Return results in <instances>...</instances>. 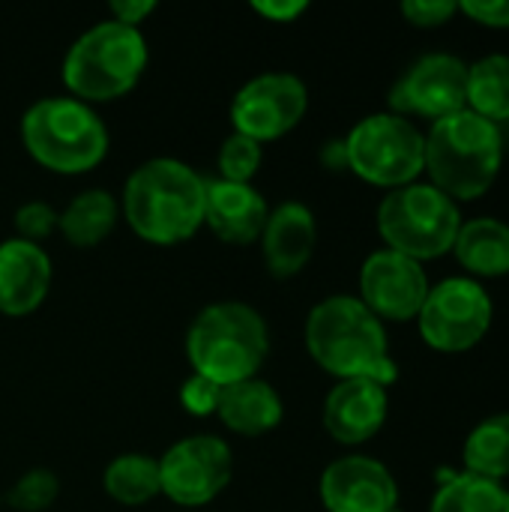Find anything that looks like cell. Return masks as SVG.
Wrapping results in <instances>:
<instances>
[{
  "label": "cell",
  "instance_id": "1",
  "mask_svg": "<svg viewBox=\"0 0 509 512\" xmlns=\"http://www.w3.org/2000/svg\"><path fill=\"white\" fill-rule=\"evenodd\" d=\"M303 339L309 357L339 381L369 378L390 387L399 378L384 321L372 315L360 297L333 294L315 303L306 315Z\"/></svg>",
  "mask_w": 509,
  "mask_h": 512
},
{
  "label": "cell",
  "instance_id": "2",
  "mask_svg": "<svg viewBox=\"0 0 509 512\" xmlns=\"http://www.w3.org/2000/svg\"><path fill=\"white\" fill-rule=\"evenodd\" d=\"M204 195L207 177L174 156H156L126 177L120 210L141 240L177 246L204 225Z\"/></svg>",
  "mask_w": 509,
  "mask_h": 512
},
{
  "label": "cell",
  "instance_id": "3",
  "mask_svg": "<svg viewBox=\"0 0 509 512\" xmlns=\"http://www.w3.org/2000/svg\"><path fill=\"white\" fill-rule=\"evenodd\" d=\"M267 354V321L255 306L240 300L204 306L186 330V360L192 372L219 387L258 378Z\"/></svg>",
  "mask_w": 509,
  "mask_h": 512
},
{
  "label": "cell",
  "instance_id": "4",
  "mask_svg": "<svg viewBox=\"0 0 509 512\" xmlns=\"http://www.w3.org/2000/svg\"><path fill=\"white\" fill-rule=\"evenodd\" d=\"M504 165V135L498 123L471 108L441 117L426 132L429 183L459 201H474L492 189Z\"/></svg>",
  "mask_w": 509,
  "mask_h": 512
},
{
  "label": "cell",
  "instance_id": "5",
  "mask_svg": "<svg viewBox=\"0 0 509 512\" xmlns=\"http://www.w3.org/2000/svg\"><path fill=\"white\" fill-rule=\"evenodd\" d=\"M150 60L141 27L120 24L114 18L90 24L63 54L66 90L93 105L126 96L144 75Z\"/></svg>",
  "mask_w": 509,
  "mask_h": 512
},
{
  "label": "cell",
  "instance_id": "6",
  "mask_svg": "<svg viewBox=\"0 0 509 512\" xmlns=\"http://www.w3.org/2000/svg\"><path fill=\"white\" fill-rule=\"evenodd\" d=\"M21 144L48 171L84 174L108 153V126L75 96H42L21 114Z\"/></svg>",
  "mask_w": 509,
  "mask_h": 512
},
{
  "label": "cell",
  "instance_id": "7",
  "mask_svg": "<svg viewBox=\"0 0 509 512\" xmlns=\"http://www.w3.org/2000/svg\"><path fill=\"white\" fill-rule=\"evenodd\" d=\"M378 234L387 249L414 261H432L453 252L462 228L459 204L432 183H408L390 189L378 204Z\"/></svg>",
  "mask_w": 509,
  "mask_h": 512
},
{
  "label": "cell",
  "instance_id": "8",
  "mask_svg": "<svg viewBox=\"0 0 509 512\" xmlns=\"http://www.w3.org/2000/svg\"><path fill=\"white\" fill-rule=\"evenodd\" d=\"M342 141L348 168L366 183L399 189L426 171V135L402 114H369Z\"/></svg>",
  "mask_w": 509,
  "mask_h": 512
},
{
  "label": "cell",
  "instance_id": "9",
  "mask_svg": "<svg viewBox=\"0 0 509 512\" xmlns=\"http://www.w3.org/2000/svg\"><path fill=\"white\" fill-rule=\"evenodd\" d=\"M495 318L489 291L471 276H450L429 288L417 315L420 336L429 348L462 354L483 342Z\"/></svg>",
  "mask_w": 509,
  "mask_h": 512
},
{
  "label": "cell",
  "instance_id": "10",
  "mask_svg": "<svg viewBox=\"0 0 509 512\" xmlns=\"http://www.w3.org/2000/svg\"><path fill=\"white\" fill-rule=\"evenodd\" d=\"M234 474L231 447L216 435H189L159 456L162 495L183 510L210 504Z\"/></svg>",
  "mask_w": 509,
  "mask_h": 512
},
{
  "label": "cell",
  "instance_id": "11",
  "mask_svg": "<svg viewBox=\"0 0 509 512\" xmlns=\"http://www.w3.org/2000/svg\"><path fill=\"white\" fill-rule=\"evenodd\" d=\"M309 108V90L294 72H261L249 78L231 99L234 132L258 144L288 135Z\"/></svg>",
  "mask_w": 509,
  "mask_h": 512
},
{
  "label": "cell",
  "instance_id": "12",
  "mask_svg": "<svg viewBox=\"0 0 509 512\" xmlns=\"http://www.w3.org/2000/svg\"><path fill=\"white\" fill-rule=\"evenodd\" d=\"M468 108V63L456 54L435 51L411 63L390 90L393 114H420L432 123Z\"/></svg>",
  "mask_w": 509,
  "mask_h": 512
},
{
  "label": "cell",
  "instance_id": "13",
  "mask_svg": "<svg viewBox=\"0 0 509 512\" xmlns=\"http://www.w3.org/2000/svg\"><path fill=\"white\" fill-rule=\"evenodd\" d=\"M429 288L423 264L387 246L372 252L360 267V300L381 321L417 318Z\"/></svg>",
  "mask_w": 509,
  "mask_h": 512
},
{
  "label": "cell",
  "instance_id": "14",
  "mask_svg": "<svg viewBox=\"0 0 509 512\" xmlns=\"http://www.w3.org/2000/svg\"><path fill=\"white\" fill-rule=\"evenodd\" d=\"M318 492L327 512H390L399 507L396 477L372 456H342L330 462Z\"/></svg>",
  "mask_w": 509,
  "mask_h": 512
},
{
  "label": "cell",
  "instance_id": "15",
  "mask_svg": "<svg viewBox=\"0 0 509 512\" xmlns=\"http://www.w3.org/2000/svg\"><path fill=\"white\" fill-rule=\"evenodd\" d=\"M390 411V396L387 387L369 378H348L339 381L327 399H324V429L330 432L333 441L345 447H357L372 441Z\"/></svg>",
  "mask_w": 509,
  "mask_h": 512
},
{
  "label": "cell",
  "instance_id": "16",
  "mask_svg": "<svg viewBox=\"0 0 509 512\" xmlns=\"http://www.w3.org/2000/svg\"><path fill=\"white\" fill-rule=\"evenodd\" d=\"M51 255L42 243L9 237L0 243V315L24 318L36 312L51 291Z\"/></svg>",
  "mask_w": 509,
  "mask_h": 512
},
{
  "label": "cell",
  "instance_id": "17",
  "mask_svg": "<svg viewBox=\"0 0 509 512\" xmlns=\"http://www.w3.org/2000/svg\"><path fill=\"white\" fill-rule=\"evenodd\" d=\"M267 270L276 279L297 276L318 246L315 213L303 201H282L267 213L264 231L258 237Z\"/></svg>",
  "mask_w": 509,
  "mask_h": 512
},
{
  "label": "cell",
  "instance_id": "18",
  "mask_svg": "<svg viewBox=\"0 0 509 512\" xmlns=\"http://www.w3.org/2000/svg\"><path fill=\"white\" fill-rule=\"evenodd\" d=\"M267 201L252 183H231V180H207L204 195V225L231 246L258 243L264 222H267Z\"/></svg>",
  "mask_w": 509,
  "mask_h": 512
},
{
  "label": "cell",
  "instance_id": "19",
  "mask_svg": "<svg viewBox=\"0 0 509 512\" xmlns=\"http://www.w3.org/2000/svg\"><path fill=\"white\" fill-rule=\"evenodd\" d=\"M216 417L225 423V429L246 435V438H258V435L273 432L282 423L285 405L270 381L249 378V381L222 387Z\"/></svg>",
  "mask_w": 509,
  "mask_h": 512
},
{
  "label": "cell",
  "instance_id": "20",
  "mask_svg": "<svg viewBox=\"0 0 509 512\" xmlns=\"http://www.w3.org/2000/svg\"><path fill=\"white\" fill-rule=\"evenodd\" d=\"M453 252L471 276H507L509 273V225L495 216H477L462 222Z\"/></svg>",
  "mask_w": 509,
  "mask_h": 512
},
{
  "label": "cell",
  "instance_id": "21",
  "mask_svg": "<svg viewBox=\"0 0 509 512\" xmlns=\"http://www.w3.org/2000/svg\"><path fill=\"white\" fill-rule=\"evenodd\" d=\"M117 219L120 201L108 189H84L66 204V210L57 219V228L72 246L93 249L114 231Z\"/></svg>",
  "mask_w": 509,
  "mask_h": 512
},
{
  "label": "cell",
  "instance_id": "22",
  "mask_svg": "<svg viewBox=\"0 0 509 512\" xmlns=\"http://www.w3.org/2000/svg\"><path fill=\"white\" fill-rule=\"evenodd\" d=\"M102 486L108 498L123 507H141L162 495L159 480V459L147 453H120L105 465Z\"/></svg>",
  "mask_w": 509,
  "mask_h": 512
},
{
  "label": "cell",
  "instance_id": "23",
  "mask_svg": "<svg viewBox=\"0 0 509 512\" xmlns=\"http://www.w3.org/2000/svg\"><path fill=\"white\" fill-rule=\"evenodd\" d=\"M465 471L501 483L509 477V414H495L477 423L465 441Z\"/></svg>",
  "mask_w": 509,
  "mask_h": 512
},
{
  "label": "cell",
  "instance_id": "24",
  "mask_svg": "<svg viewBox=\"0 0 509 512\" xmlns=\"http://www.w3.org/2000/svg\"><path fill=\"white\" fill-rule=\"evenodd\" d=\"M468 108L492 123L509 120V54H486L468 66Z\"/></svg>",
  "mask_w": 509,
  "mask_h": 512
},
{
  "label": "cell",
  "instance_id": "25",
  "mask_svg": "<svg viewBox=\"0 0 509 512\" xmlns=\"http://www.w3.org/2000/svg\"><path fill=\"white\" fill-rule=\"evenodd\" d=\"M429 512H509V489L468 471L450 474L441 480Z\"/></svg>",
  "mask_w": 509,
  "mask_h": 512
},
{
  "label": "cell",
  "instance_id": "26",
  "mask_svg": "<svg viewBox=\"0 0 509 512\" xmlns=\"http://www.w3.org/2000/svg\"><path fill=\"white\" fill-rule=\"evenodd\" d=\"M264 159V144H258L249 135L231 132L216 156L219 165V180H231V183H252V177L258 174Z\"/></svg>",
  "mask_w": 509,
  "mask_h": 512
},
{
  "label": "cell",
  "instance_id": "27",
  "mask_svg": "<svg viewBox=\"0 0 509 512\" xmlns=\"http://www.w3.org/2000/svg\"><path fill=\"white\" fill-rule=\"evenodd\" d=\"M57 495L60 480L45 468H33L12 483V489L6 492V504L18 512H42L57 501Z\"/></svg>",
  "mask_w": 509,
  "mask_h": 512
},
{
  "label": "cell",
  "instance_id": "28",
  "mask_svg": "<svg viewBox=\"0 0 509 512\" xmlns=\"http://www.w3.org/2000/svg\"><path fill=\"white\" fill-rule=\"evenodd\" d=\"M60 213L45 204V201H27L15 210V237L30 240V243H42L54 228H57Z\"/></svg>",
  "mask_w": 509,
  "mask_h": 512
},
{
  "label": "cell",
  "instance_id": "29",
  "mask_svg": "<svg viewBox=\"0 0 509 512\" xmlns=\"http://www.w3.org/2000/svg\"><path fill=\"white\" fill-rule=\"evenodd\" d=\"M219 396H222V387L195 372L180 387V402H183L186 414H192V417H213L219 408Z\"/></svg>",
  "mask_w": 509,
  "mask_h": 512
},
{
  "label": "cell",
  "instance_id": "30",
  "mask_svg": "<svg viewBox=\"0 0 509 512\" xmlns=\"http://www.w3.org/2000/svg\"><path fill=\"white\" fill-rule=\"evenodd\" d=\"M456 12H459V3L456 0H405L402 3V15L414 27H441Z\"/></svg>",
  "mask_w": 509,
  "mask_h": 512
},
{
  "label": "cell",
  "instance_id": "31",
  "mask_svg": "<svg viewBox=\"0 0 509 512\" xmlns=\"http://www.w3.org/2000/svg\"><path fill=\"white\" fill-rule=\"evenodd\" d=\"M459 12L483 27H509V0H459Z\"/></svg>",
  "mask_w": 509,
  "mask_h": 512
},
{
  "label": "cell",
  "instance_id": "32",
  "mask_svg": "<svg viewBox=\"0 0 509 512\" xmlns=\"http://www.w3.org/2000/svg\"><path fill=\"white\" fill-rule=\"evenodd\" d=\"M252 9H255L258 15H264L267 21L288 24V21L300 18V15L309 9V3H306V0H255Z\"/></svg>",
  "mask_w": 509,
  "mask_h": 512
},
{
  "label": "cell",
  "instance_id": "33",
  "mask_svg": "<svg viewBox=\"0 0 509 512\" xmlns=\"http://www.w3.org/2000/svg\"><path fill=\"white\" fill-rule=\"evenodd\" d=\"M156 9V0H114L111 18L129 27H141V21Z\"/></svg>",
  "mask_w": 509,
  "mask_h": 512
},
{
  "label": "cell",
  "instance_id": "34",
  "mask_svg": "<svg viewBox=\"0 0 509 512\" xmlns=\"http://www.w3.org/2000/svg\"><path fill=\"white\" fill-rule=\"evenodd\" d=\"M321 162L330 168V171H342L348 168V156H345V141L342 138H333L321 147Z\"/></svg>",
  "mask_w": 509,
  "mask_h": 512
},
{
  "label": "cell",
  "instance_id": "35",
  "mask_svg": "<svg viewBox=\"0 0 509 512\" xmlns=\"http://www.w3.org/2000/svg\"><path fill=\"white\" fill-rule=\"evenodd\" d=\"M390 512H405V510H399V507H396V510H390Z\"/></svg>",
  "mask_w": 509,
  "mask_h": 512
}]
</instances>
